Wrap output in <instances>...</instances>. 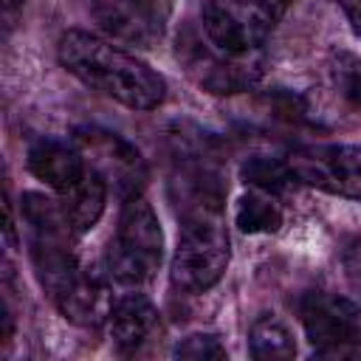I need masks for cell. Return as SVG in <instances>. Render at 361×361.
I'll return each mask as SVG.
<instances>
[{
	"instance_id": "11",
	"label": "cell",
	"mask_w": 361,
	"mask_h": 361,
	"mask_svg": "<svg viewBox=\"0 0 361 361\" xmlns=\"http://www.w3.org/2000/svg\"><path fill=\"white\" fill-rule=\"evenodd\" d=\"M158 327V307L144 293L118 296L107 316V330L121 353H135Z\"/></svg>"
},
{
	"instance_id": "8",
	"label": "cell",
	"mask_w": 361,
	"mask_h": 361,
	"mask_svg": "<svg viewBox=\"0 0 361 361\" xmlns=\"http://www.w3.org/2000/svg\"><path fill=\"white\" fill-rule=\"evenodd\" d=\"M172 17V0H102L96 8L99 25L127 45H155Z\"/></svg>"
},
{
	"instance_id": "10",
	"label": "cell",
	"mask_w": 361,
	"mask_h": 361,
	"mask_svg": "<svg viewBox=\"0 0 361 361\" xmlns=\"http://www.w3.org/2000/svg\"><path fill=\"white\" fill-rule=\"evenodd\" d=\"M28 169L37 180H42L56 195H62L73 183H79L90 166H87L82 149L76 147V141L68 144V141H56V138H39L28 149Z\"/></svg>"
},
{
	"instance_id": "20",
	"label": "cell",
	"mask_w": 361,
	"mask_h": 361,
	"mask_svg": "<svg viewBox=\"0 0 361 361\" xmlns=\"http://www.w3.org/2000/svg\"><path fill=\"white\" fill-rule=\"evenodd\" d=\"M341 3V8H344V14L350 17V23H353V28L361 34V0H338Z\"/></svg>"
},
{
	"instance_id": "2",
	"label": "cell",
	"mask_w": 361,
	"mask_h": 361,
	"mask_svg": "<svg viewBox=\"0 0 361 361\" xmlns=\"http://www.w3.org/2000/svg\"><path fill=\"white\" fill-rule=\"evenodd\" d=\"M228 257L220 203H189L172 257V285L186 293H203L220 282Z\"/></svg>"
},
{
	"instance_id": "3",
	"label": "cell",
	"mask_w": 361,
	"mask_h": 361,
	"mask_svg": "<svg viewBox=\"0 0 361 361\" xmlns=\"http://www.w3.org/2000/svg\"><path fill=\"white\" fill-rule=\"evenodd\" d=\"M164 257V234L152 206L144 195H130L121 203L116 240L107 254V274L121 288H141L149 282Z\"/></svg>"
},
{
	"instance_id": "4",
	"label": "cell",
	"mask_w": 361,
	"mask_h": 361,
	"mask_svg": "<svg viewBox=\"0 0 361 361\" xmlns=\"http://www.w3.org/2000/svg\"><path fill=\"white\" fill-rule=\"evenodd\" d=\"M288 6L290 0H212L200 17L203 34L226 54H251L271 37Z\"/></svg>"
},
{
	"instance_id": "17",
	"label": "cell",
	"mask_w": 361,
	"mask_h": 361,
	"mask_svg": "<svg viewBox=\"0 0 361 361\" xmlns=\"http://www.w3.org/2000/svg\"><path fill=\"white\" fill-rule=\"evenodd\" d=\"M178 358H226V347L212 333H192L175 347Z\"/></svg>"
},
{
	"instance_id": "16",
	"label": "cell",
	"mask_w": 361,
	"mask_h": 361,
	"mask_svg": "<svg viewBox=\"0 0 361 361\" xmlns=\"http://www.w3.org/2000/svg\"><path fill=\"white\" fill-rule=\"evenodd\" d=\"M243 178L251 186H257L259 192H268V195H279L282 189H288V183L296 180L288 161H276V158H265V155L248 158L245 166H243Z\"/></svg>"
},
{
	"instance_id": "1",
	"label": "cell",
	"mask_w": 361,
	"mask_h": 361,
	"mask_svg": "<svg viewBox=\"0 0 361 361\" xmlns=\"http://www.w3.org/2000/svg\"><path fill=\"white\" fill-rule=\"evenodd\" d=\"M56 56L79 82L130 110H155L166 96V82L158 71L90 31H65L59 37Z\"/></svg>"
},
{
	"instance_id": "9",
	"label": "cell",
	"mask_w": 361,
	"mask_h": 361,
	"mask_svg": "<svg viewBox=\"0 0 361 361\" xmlns=\"http://www.w3.org/2000/svg\"><path fill=\"white\" fill-rule=\"evenodd\" d=\"M192 56H189V71L197 76V82L212 90V93H234L248 87L251 82H257L259 76V59L251 54H226L220 48L203 51L200 42H189Z\"/></svg>"
},
{
	"instance_id": "13",
	"label": "cell",
	"mask_w": 361,
	"mask_h": 361,
	"mask_svg": "<svg viewBox=\"0 0 361 361\" xmlns=\"http://www.w3.org/2000/svg\"><path fill=\"white\" fill-rule=\"evenodd\" d=\"M107 192L110 189H107L104 178L90 166L87 175L79 183H73L68 192L59 195L62 212L71 220L76 234H85V231H90L99 223V217L104 212V203H107Z\"/></svg>"
},
{
	"instance_id": "6",
	"label": "cell",
	"mask_w": 361,
	"mask_h": 361,
	"mask_svg": "<svg viewBox=\"0 0 361 361\" xmlns=\"http://www.w3.org/2000/svg\"><path fill=\"white\" fill-rule=\"evenodd\" d=\"M293 178L322 192L361 200V147L307 144L288 155Z\"/></svg>"
},
{
	"instance_id": "18",
	"label": "cell",
	"mask_w": 361,
	"mask_h": 361,
	"mask_svg": "<svg viewBox=\"0 0 361 361\" xmlns=\"http://www.w3.org/2000/svg\"><path fill=\"white\" fill-rule=\"evenodd\" d=\"M336 76L344 87V93L353 99L355 107H361V56H341L338 59V68H336Z\"/></svg>"
},
{
	"instance_id": "7",
	"label": "cell",
	"mask_w": 361,
	"mask_h": 361,
	"mask_svg": "<svg viewBox=\"0 0 361 361\" xmlns=\"http://www.w3.org/2000/svg\"><path fill=\"white\" fill-rule=\"evenodd\" d=\"M76 147L82 149L87 166H93L107 189H113L121 200L130 195H138L147 180V166L133 144H127L121 135L99 127H87L76 133Z\"/></svg>"
},
{
	"instance_id": "12",
	"label": "cell",
	"mask_w": 361,
	"mask_h": 361,
	"mask_svg": "<svg viewBox=\"0 0 361 361\" xmlns=\"http://www.w3.org/2000/svg\"><path fill=\"white\" fill-rule=\"evenodd\" d=\"M54 305L59 307V313L79 324V327H99L102 322H107L110 316V293H107V285L96 276V274H87L82 271L56 299Z\"/></svg>"
},
{
	"instance_id": "5",
	"label": "cell",
	"mask_w": 361,
	"mask_h": 361,
	"mask_svg": "<svg viewBox=\"0 0 361 361\" xmlns=\"http://www.w3.org/2000/svg\"><path fill=\"white\" fill-rule=\"evenodd\" d=\"M299 319L316 355L322 358L361 355V313L350 299L327 290H310L299 302Z\"/></svg>"
},
{
	"instance_id": "19",
	"label": "cell",
	"mask_w": 361,
	"mask_h": 361,
	"mask_svg": "<svg viewBox=\"0 0 361 361\" xmlns=\"http://www.w3.org/2000/svg\"><path fill=\"white\" fill-rule=\"evenodd\" d=\"M344 271H347V279L361 290V237L347 245V251H344Z\"/></svg>"
},
{
	"instance_id": "15",
	"label": "cell",
	"mask_w": 361,
	"mask_h": 361,
	"mask_svg": "<svg viewBox=\"0 0 361 361\" xmlns=\"http://www.w3.org/2000/svg\"><path fill=\"white\" fill-rule=\"evenodd\" d=\"M237 226L245 234H268L282 226V209L274 203L268 192H251L243 195L237 203Z\"/></svg>"
},
{
	"instance_id": "14",
	"label": "cell",
	"mask_w": 361,
	"mask_h": 361,
	"mask_svg": "<svg viewBox=\"0 0 361 361\" xmlns=\"http://www.w3.org/2000/svg\"><path fill=\"white\" fill-rule=\"evenodd\" d=\"M248 347H251V355L262 358V361H285V358L296 355V344H293L290 330L274 313H262L251 324Z\"/></svg>"
},
{
	"instance_id": "21",
	"label": "cell",
	"mask_w": 361,
	"mask_h": 361,
	"mask_svg": "<svg viewBox=\"0 0 361 361\" xmlns=\"http://www.w3.org/2000/svg\"><path fill=\"white\" fill-rule=\"evenodd\" d=\"M23 3H25V0H3V17H6V25L14 23V17H17V11L23 8Z\"/></svg>"
}]
</instances>
